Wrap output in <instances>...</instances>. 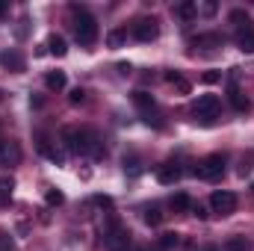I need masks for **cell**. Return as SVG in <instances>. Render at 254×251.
I'll return each instance as SVG.
<instances>
[{
	"label": "cell",
	"mask_w": 254,
	"mask_h": 251,
	"mask_svg": "<svg viewBox=\"0 0 254 251\" xmlns=\"http://www.w3.org/2000/svg\"><path fill=\"white\" fill-rule=\"evenodd\" d=\"M63 142L71 154H80V157H92V160H101L104 157V148H101V139L95 130L89 127H65L63 130Z\"/></svg>",
	"instance_id": "cell-1"
},
{
	"label": "cell",
	"mask_w": 254,
	"mask_h": 251,
	"mask_svg": "<svg viewBox=\"0 0 254 251\" xmlns=\"http://www.w3.org/2000/svg\"><path fill=\"white\" fill-rule=\"evenodd\" d=\"M231 24L237 30V48L243 54H254V21L249 18V12L234 9L231 12Z\"/></svg>",
	"instance_id": "cell-2"
},
{
	"label": "cell",
	"mask_w": 254,
	"mask_h": 251,
	"mask_svg": "<svg viewBox=\"0 0 254 251\" xmlns=\"http://www.w3.org/2000/svg\"><path fill=\"white\" fill-rule=\"evenodd\" d=\"M74 36L83 48H92L98 42V21L86 9H77V6H74Z\"/></svg>",
	"instance_id": "cell-3"
},
{
	"label": "cell",
	"mask_w": 254,
	"mask_h": 251,
	"mask_svg": "<svg viewBox=\"0 0 254 251\" xmlns=\"http://www.w3.org/2000/svg\"><path fill=\"white\" fill-rule=\"evenodd\" d=\"M104 246H107V251H127L133 246V234L127 231L125 225L113 222V225L104 231Z\"/></svg>",
	"instance_id": "cell-4"
},
{
	"label": "cell",
	"mask_w": 254,
	"mask_h": 251,
	"mask_svg": "<svg viewBox=\"0 0 254 251\" xmlns=\"http://www.w3.org/2000/svg\"><path fill=\"white\" fill-rule=\"evenodd\" d=\"M195 175H198L201 181H219V178L225 175V157H222V154L204 157V160L195 166Z\"/></svg>",
	"instance_id": "cell-5"
},
{
	"label": "cell",
	"mask_w": 254,
	"mask_h": 251,
	"mask_svg": "<svg viewBox=\"0 0 254 251\" xmlns=\"http://www.w3.org/2000/svg\"><path fill=\"white\" fill-rule=\"evenodd\" d=\"M133 104H136V110L142 113L145 125L163 127V122H160V110H157V101H154L148 92H136V95H133Z\"/></svg>",
	"instance_id": "cell-6"
},
{
	"label": "cell",
	"mask_w": 254,
	"mask_h": 251,
	"mask_svg": "<svg viewBox=\"0 0 254 251\" xmlns=\"http://www.w3.org/2000/svg\"><path fill=\"white\" fill-rule=\"evenodd\" d=\"M219 110H222V101H219L216 95H201V98L195 101V107H192L195 119H198V122H204V125H210V122L219 116Z\"/></svg>",
	"instance_id": "cell-7"
},
{
	"label": "cell",
	"mask_w": 254,
	"mask_h": 251,
	"mask_svg": "<svg viewBox=\"0 0 254 251\" xmlns=\"http://www.w3.org/2000/svg\"><path fill=\"white\" fill-rule=\"evenodd\" d=\"M210 207H213L216 213H222V216H231V213L237 210V195L228 192V189H216V192L210 195Z\"/></svg>",
	"instance_id": "cell-8"
},
{
	"label": "cell",
	"mask_w": 254,
	"mask_h": 251,
	"mask_svg": "<svg viewBox=\"0 0 254 251\" xmlns=\"http://www.w3.org/2000/svg\"><path fill=\"white\" fill-rule=\"evenodd\" d=\"M133 36H136L139 42H154V39L160 36V27H157L154 18H136V21H133Z\"/></svg>",
	"instance_id": "cell-9"
},
{
	"label": "cell",
	"mask_w": 254,
	"mask_h": 251,
	"mask_svg": "<svg viewBox=\"0 0 254 251\" xmlns=\"http://www.w3.org/2000/svg\"><path fill=\"white\" fill-rule=\"evenodd\" d=\"M181 175H184V172H181V166H178V163H172V160H169V163H163V166L157 169V181H160L163 187L178 184V181H181Z\"/></svg>",
	"instance_id": "cell-10"
},
{
	"label": "cell",
	"mask_w": 254,
	"mask_h": 251,
	"mask_svg": "<svg viewBox=\"0 0 254 251\" xmlns=\"http://www.w3.org/2000/svg\"><path fill=\"white\" fill-rule=\"evenodd\" d=\"M21 160V148H18V142H12V139H0V166H15Z\"/></svg>",
	"instance_id": "cell-11"
},
{
	"label": "cell",
	"mask_w": 254,
	"mask_h": 251,
	"mask_svg": "<svg viewBox=\"0 0 254 251\" xmlns=\"http://www.w3.org/2000/svg\"><path fill=\"white\" fill-rule=\"evenodd\" d=\"M0 65L9 68V71H15V74H21L24 71V57L18 51H0Z\"/></svg>",
	"instance_id": "cell-12"
},
{
	"label": "cell",
	"mask_w": 254,
	"mask_h": 251,
	"mask_svg": "<svg viewBox=\"0 0 254 251\" xmlns=\"http://www.w3.org/2000/svg\"><path fill=\"white\" fill-rule=\"evenodd\" d=\"M192 45H195V48H204V51H216V48L225 45V39H222L219 33H204V36H198Z\"/></svg>",
	"instance_id": "cell-13"
},
{
	"label": "cell",
	"mask_w": 254,
	"mask_h": 251,
	"mask_svg": "<svg viewBox=\"0 0 254 251\" xmlns=\"http://www.w3.org/2000/svg\"><path fill=\"white\" fill-rule=\"evenodd\" d=\"M228 95H231V104H234V110H237V113H249V110H252L249 98H246L237 86H231V92H228Z\"/></svg>",
	"instance_id": "cell-14"
},
{
	"label": "cell",
	"mask_w": 254,
	"mask_h": 251,
	"mask_svg": "<svg viewBox=\"0 0 254 251\" xmlns=\"http://www.w3.org/2000/svg\"><path fill=\"white\" fill-rule=\"evenodd\" d=\"M48 54H54V57H65V54H68V45H65L63 36L54 33V36L48 39Z\"/></svg>",
	"instance_id": "cell-15"
},
{
	"label": "cell",
	"mask_w": 254,
	"mask_h": 251,
	"mask_svg": "<svg viewBox=\"0 0 254 251\" xmlns=\"http://www.w3.org/2000/svg\"><path fill=\"white\" fill-rule=\"evenodd\" d=\"M45 86H48L51 92H60V89H65V71H51V74L45 77Z\"/></svg>",
	"instance_id": "cell-16"
},
{
	"label": "cell",
	"mask_w": 254,
	"mask_h": 251,
	"mask_svg": "<svg viewBox=\"0 0 254 251\" xmlns=\"http://www.w3.org/2000/svg\"><path fill=\"white\" fill-rule=\"evenodd\" d=\"M175 15L184 18V21H192V18L198 15V6H195L192 0H187V3H181V6H175Z\"/></svg>",
	"instance_id": "cell-17"
},
{
	"label": "cell",
	"mask_w": 254,
	"mask_h": 251,
	"mask_svg": "<svg viewBox=\"0 0 254 251\" xmlns=\"http://www.w3.org/2000/svg\"><path fill=\"white\" fill-rule=\"evenodd\" d=\"M225 251H252V243H249L246 237H231V240L225 243Z\"/></svg>",
	"instance_id": "cell-18"
},
{
	"label": "cell",
	"mask_w": 254,
	"mask_h": 251,
	"mask_svg": "<svg viewBox=\"0 0 254 251\" xmlns=\"http://www.w3.org/2000/svg\"><path fill=\"white\" fill-rule=\"evenodd\" d=\"M12 189H15V181L6 178V175H0V204H6L12 198Z\"/></svg>",
	"instance_id": "cell-19"
},
{
	"label": "cell",
	"mask_w": 254,
	"mask_h": 251,
	"mask_svg": "<svg viewBox=\"0 0 254 251\" xmlns=\"http://www.w3.org/2000/svg\"><path fill=\"white\" fill-rule=\"evenodd\" d=\"M166 80H169V83H172V86H175L178 92H184V95L190 92V80H184V77H181L178 71H169V74H166Z\"/></svg>",
	"instance_id": "cell-20"
},
{
	"label": "cell",
	"mask_w": 254,
	"mask_h": 251,
	"mask_svg": "<svg viewBox=\"0 0 254 251\" xmlns=\"http://www.w3.org/2000/svg\"><path fill=\"white\" fill-rule=\"evenodd\" d=\"M145 225H151V228H157L160 222H163V213H160V207H145Z\"/></svg>",
	"instance_id": "cell-21"
},
{
	"label": "cell",
	"mask_w": 254,
	"mask_h": 251,
	"mask_svg": "<svg viewBox=\"0 0 254 251\" xmlns=\"http://www.w3.org/2000/svg\"><path fill=\"white\" fill-rule=\"evenodd\" d=\"M172 207H175V210H181V213H187V210L192 207L190 195H187V192H178V195H172Z\"/></svg>",
	"instance_id": "cell-22"
},
{
	"label": "cell",
	"mask_w": 254,
	"mask_h": 251,
	"mask_svg": "<svg viewBox=\"0 0 254 251\" xmlns=\"http://www.w3.org/2000/svg\"><path fill=\"white\" fill-rule=\"evenodd\" d=\"M178 243H181V237H178V234H163L157 246H160V251H172V249H178Z\"/></svg>",
	"instance_id": "cell-23"
},
{
	"label": "cell",
	"mask_w": 254,
	"mask_h": 251,
	"mask_svg": "<svg viewBox=\"0 0 254 251\" xmlns=\"http://www.w3.org/2000/svg\"><path fill=\"white\" fill-rule=\"evenodd\" d=\"M125 172L130 175V178L142 175V160H139V157H125Z\"/></svg>",
	"instance_id": "cell-24"
},
{
	"label": "cell",
	"mask_w": 254,
	"mask_h": 251,
	"mask_svg": "<svg viewBox=\"0 0 254 251\" xmlns=\"http://www.w3.org/2000/svg\"><path fill=\"white\" fill-rule=\"evenodd\" d=\"M125 42H127V33H125V30H113V33L107 36V45H110V48H122Z\"/></svg>",
	"instance_id": "cell-25"
},
{
	"label": "cell",
	"mask_w": 254,
	"mask_h": 251,
	"mask_svg": "<svg viewBox=\"0 0 254 251\" xmlns=\"http://www.w3.org/2000/svg\"><path fill=\"white\" fill-rule=\"evenodd\" d=\"M45 201H48L51 207H60V204L65 201V195L60 192V189H48V192H45Z\"/></svg>",
	"instance_id": "cell-26"
},
{
	"label": "cell",
	"mask_w": 254,
	"mask_h": 251,
	"mask_svg": "<svg viewBox=\"0 0 254 251\" xmlns=\"http://www.w3.org/2000/svg\"><path fill=\"white\" fill-rule=\"evenodd\" d=\"M201 80H204L207 86H213V83H219V80H222V74H219V71H204V74H201Z\"/></svg>",
	"instance_id": "cell-27"
},
{
	"label": "cell",
	"mask_w": 254,
	"mask_h": 251,
	"mask_svg": "<svg viewBox=\"0 0 254 251\" xmlns=\"http://www.w3.org/2000/svg\"><path fill=\"white\" fill-rule=\"evenodd\" d=\"M68 101H71V104L77 107V104H83V101H86V92H83V89H74V92L68 95Z\"/></svg>",
	"instance_id": "cell-28"
},
{
	"label": "cell",
	"mask_w": 254,
	"mask_h": 251,
	"mask_svg": "<svg viewBox=\"0 0 254 251\" xmlns=\"http://www.w3.org/2000/svg\"><path fill=\"white\" fill-rule=\"evenodd\" d=\"M0 251H12V240H9V234H0Z\"/></svg>",
	"instance_id": "cell-29"
},
{
	"label": "cell",
	"mask_w": 254,
	"mask_h": 251,
	"mask_svg": "<svg viewBox=\"0 0 254 251\" xmlns=\"http://www.w3.org/2000/svg\"><path fill=\"white\" fill-rule=\"evenodd\" d=\"M190 210H192V216H198V219H207V210H204L201 204H192Z\"/></svg>",
	"instance_id": "cell-30"
},
{
	"label": "cell",
	"mask_w": 254,
	"mask_h": 251,
	"mask_svg": "<svg viewBox=\"0 0 254 251\" xmlns=\"http://www.w3.org/2000/svg\"><path fill=\"white\" fill-rule=\"evenodd\" d=\"M201 12H204V15H216V3H213V0H207V3L201 6Z\"/></svg>",
	"instance_id": "cell-31"
},
{
	"label": "cell",
	"mask_w": 254,
	"mask_h": 251,
	"mask_svg": "<svg viewBox=\"0 0 254 251\" xmlns=\"http://www.w3.org/2000/svg\"><path fill=\"white\" fill-rule=\"evenodd\" d=\"M116 68H119V74H130V71H133V68H130V63H119Z\"/></svg>",
	"instance_id": "cell-32"
},
{
	"label": "cell",
	"mask_w": 254,
	"mask_h": 251,
	"mask_svg": "<svg viewBox=\"0 0 254 251\" xmlns=\"http://www.w3.org/2000/svg\"><path fill=\"white\" fill-rule=\"evenodd\" d=\"M0 15H6V3L3 0H0Z\"/></svg>",
	"instance_id": "cell-33"
},
{
	"label": "cell",
	"mask_w": 254,
	"mask_h": 251,
	"mask_svg": "<svg viewBox=\"0 0 254 251\" xmlns=\"http://www.w3.org/2000/svg\"><path fill=\"white\" fill-rule=\"evenodd\" d=\"M201 251H219V249L216 246H207V249H201Z\"/></svg>",
	"instance_id": "cell-34"
},
{
	"label": "cell",
	"mask_w": 254,
	"mask_h": 251,
	"mask_svg": "<svg viewBox=\"0 0 254 251\" xmlns=\"http://www.w3.org/2000/svg\"><path fill=\"white\" fill-rule=\"evenodd\" d=\"M136 251H148V249H136Z\"/></svg>",
	"instance_id": "cell-35"
},
{
	"label": "cell",
	"mask_w": 254,
	"mask_h": 251,
	"mask_svg": "<svg viewBox=\"0 0 254 251\" xmlns=\"http://www.w3.org/2000/svg\"><path fill=\"white\" fill-rule=\"evenodd\" d=\"M0 98H3V92H0Z\"/></svg>",
	"instance_id": "cell-36"
}]
</instances>
